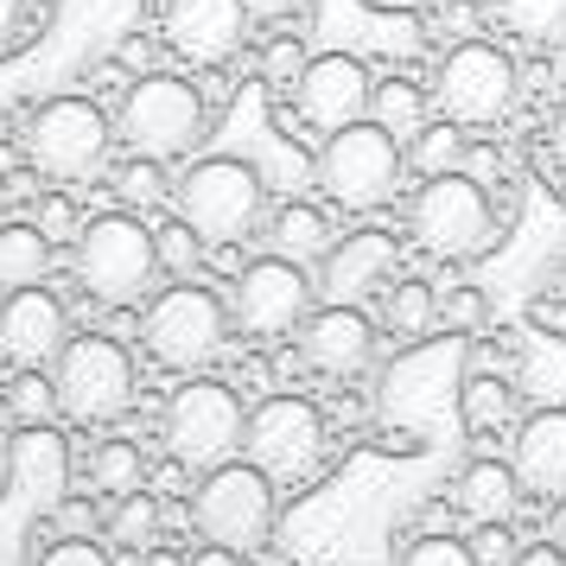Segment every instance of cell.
I'll return each mask as SVG.
<instances>
[{
  "mask_svg": "<svg viewBox=\"0 0 566 566\" xmlns=\"http://www.w3.org/2000/svg\"><path fill=\"white\" fill-rule=\"evenodd\" d=\"M401 223H408V242L420 255H439V261H471L484 255L503 217L490 205V191L464 172H446V179H420L401 205Z\"/></svg>",
  "mask_w": 566,
  "mask_h": 566,
  "instance_id": "4",
  "label": "cell"
},
{
  "mask_svg": "<svg viewBox=\"0 0 566 566\" xmlns=\"http://www.w3.org/2000/svg\"><path fill=\"white\" fill-rule=\"evenodd\" d=\"M20 27H27V0H0V52L20 39Z\"/></svg>",
  "mask_w": 566,
  "mask_h": 566,
  "instance_id": "43",
  "label": "cell"
},
{
  "mask_svg": "<svg viewBox=\"0 0 566 566\" xmlns=\"http://www.w3.org/2000/svg\"><path fill=\"white\" fill-rule=\"evenodd\" d=\"M274 478H261L249 459L223 464V471H210L198 478L191 490V528L205 535V547H230V554H255L274 541Z\"/></svg>",
  "mask_w": 566,
  "mask_h": 566,
  "instance_id": "10",
  "label": "cell"
},
{
  "mask_svg": "<svg viewBox=\"0 0 566 566\" xmlns=\"http://www.w3.org/2000/svg\"><path fill=\"white\" fill-rule=\"evenodd\" d=\"M7 408H13V420L20 427H45L57 413V388H52V376L45 369H32V376H13V388H7Z\"/></svg>",
  "mask_w": 566,
  "mask_h": 566,
  "instance_id": "33",
  "label": "cell"
},
{
  "mask_svg": "<svg viewBox=\"0 0 566 566\" xmlns=\"http://www.w3.org/2000/svg\"><path fill=\"white\" fill-rule=\"evenodd\" d=\"M134 357L128 344H115L103 332H83L64 344V357L52 363V388H57V413L77 427H115L134 408Z\"/></svg>",
  "mask_w": 566,
  "mask_h": 566,
  "instance_id": "9",
  "label": "cell"
},
{
  "mask_svg": "<svg viewBox=\"0 0 566 566\" xmlns=\"http://www.w3.org/2000/svg\"><path fill=\"white\" fill-rule=\"evenodd\" d=\"M242 459L255 464L274 484H306L318 459H325V413L312 408L306 395H274L249 413V439Z\"/></svg>",
  "mask_w": 566,
  "mask_h": 566,
  "instance_id": "12",
  "label": "cell"
},
{
  "mask_svg": "<svg viewBox=\"0 0 566 566\" xmlns=\"http://www.w3.org/2000/svg\"><path fill=\"white\" fill-rule=\"evenodd\" d=\"M159 528H166L159 496L134 490V496H122V503H115V515H108V547H122V554H154Z\"/></svg>",
  "mask_w": 566,
  "mask_h": 566,
  "instance_id": "30",
  "label": "cell"
},
{
  "mask_svg": "<svg viewBox=\"0 0 566 566\" xmlns=\"http://www.w3.org/2000/svg\"><path fill=\"white\" fill-rule=\"evenodd\" d=\"M510 566H566V554L554 547V541H528V547H522Z\"/></svg>",
  "mask_w": 566,
  "mask_h": 566,
  "instance_id": "44",
  "label": "cell"
},
{
  "mask_svg": "<svg viewBox=\"0 0 566 566\" xmlns=\"http://www.w3.org/2000/svg\"><path fill=\"white\" fill-rule=\"evenodd\" d=\"M452 503H459L471 522H510L515 503H522V484L503 459H471L452 484Z\"/></svg>",
  "mask_w": 566,
  "mask_h": 566,
  "instance_id": "22",
  "label": "cell"
},
{
  "mask_svg": "<svg viewBox=\"0 0 566 566\" xmlns=\"http://www.w3.org/2000/svg\"><path fill=\"white\" fill-rule=\"evenodd\" d=\"M395 566H478V560H471V547L459 535H420Z\"/></svg>",
  "mask_w": 566,
  "mask_h": 566,
  "instance_id": "35",
  "label": "cell"
},
{
  "mask_svg": "<svg viewBox=\"0 0 566 566\" xmlns=\"http://www.w3.org/2000/svg\"><path fill=\"white\" fill-rule=\"evenodd\" d=\"M108 147H115V122L90 96H52L32 108L27 122V166L39 179L83 185L108 172Z\"/></svg>",
  "mask_w": 566,
  "mask_h": 566,
  "instance_id": "6",
  "label": "cell"
},
{
  "mask_svg": "<svg viewBox=\"0 0 566 566\" xmlns=\"http://www.w3.org/2000/svg\"><path fill=\"white\" fill-rule=\"evenodd\" d=\"M439 318H446L452 332H484L490 325V300L478 293V286H459V293L439 300Z\"/></svg>",
  "mask_w": 566,
  "mask_h": 566,
  "instance_id": "36",
  "label": "cell"
},
{
  "mask_svg": "<svg viewBox=\"0 0 566 566\" xmlns=\"http://www.w3.org/2000/svg\"><path fill=\"white\" fill-rule=\"evenodd\" d=\"M427 103H433V90H420V83H408V77H388V83H376V96H369V122L388 128L395 140H413V134L433 122Z\"/></svg>",
  "mask_w": 566,
  "mask_h": 566,
  "instance_id": "26",
  "label": "cell"
},
{
  "mask_svg": "<svg viewBox=\"0 0 566 566\" xmlns=\"http://www.w3.org/2000/svg\"><path fill=\"white\" fill-rule=\"evenodd\" d=\"M39 230L52 235V242H64V235L77 242V235H83V223H77V210L64 205V198H45V217H39Z\"/></svg>",
  "mask_w": 566,
  "mask_h": 566,
  "instance_id": "39",
  "label": "cell"
},
{
  "mask_svg": "<svg viewBox=\"0 0 566 566\" xmlns=\"http://www.w3.org/2000/svg\"><path fill=\"white\" fill-rule=\"evenodd\" d=\"M547 77H554V90H566V39L547 52Z\"/></svg>",
  "mask_w": 566,
  "mask_h": 566,
  "instance_id": "48",
  "label": "cell"
},
{
  "mask_svg": "<svg viewBox=\"0 0 566 566\" xmlns=\"http://www.w3.org/2000/svg\"><path fill=\"white\" fill-rule=\"evenodd\" d=\"M0 484H7V446H0Z\"/></svg>",
  "mask_w": 566,
  "mask_h": 566,
  "instance_id": "52",
  "label": "cell"
},
{
  "mask_svg": "<svg viewBox=\"0 0 566 566\" xmlns=\"http://www.w3.org/2000/svg\"><path fill=\"white\" fill-rule=\"evenodd\" d=\"M154 242H159V274H172V281H191L198 274V261H205V235L191 230V223H159L154 230Z\"/></svg>",
  "mask_w": 566,
  "mask_h": 566,
  "instance_id": "32",
  "label": "cell"
},
{
  "mask_svg": "<svg viewBox=\"0 0 566 566\" xmlns=\"http://www.w3.org/2000/svg\"><path fill=\"white\" fill-rule=\"evenodd\" d=\"M64 344H71V312H64V300L52 286H27V293H13L0 306V357L13 363L20 376L52 369L64 357Z\"/></svg>",
  "mask_w": 566,
  "mask_h": 566,
  "instance_id": "17",
  "label": "cell"
},
{
  "mask_svg": "<svg viewBox=\"0 0 566 566\" xmlns=\"http://www.w3.org/2000/svg\"><path fill=\"white\" fill-rule=\"evenodd\" d=\"M242 7H249V20H255V27H281V20L300 13V0H242Z\"/></svg>",
  "mask_w": 566,
  "mask_h": 566,
  "instance_id": "40",
  "label": "cell"
},
{
  "mask_svg": "<svg viewBox=\"0 0 566 566\" xmlns=\"http://www.w3.org/2000/svg\"><path fill=\"white\" fill-rule=\"evenodd\" d=\"M235 318H230V300L223 293H210L198 281H179L166 286L147 318H140V350L159 363V369H172V376H205L210 363L223 357V344H230Z\"/></svg>",
  "mask_w": 566,
  "mask_h": 566,
  "instance_id": "3",
  "label": "cell"
},
{
  "mask_svg": "<svg viewBox=\"0 0 566 566\" xmlns=\"http://www.w3.org/2000/svg\"><path fill=\"white\" fill-rule=\"evenodd\" d=\"M446 27H452V45H459V39H478V7H471V0H452V7H446Z\"/></svg>",
  "mask_w": 566,
  "mask_h": 566,
  "instance_id": "42",
  "label": "cell"
},
{
  "mask_svg": "<svg viewBox=\"0 0 566 566\" xmlns=\"http://www.w3.org/2000/svg\"><path fill=\"white\" fill-rule=\"evenodd\" d=\"M490 13L503 20L515 45H541V52H554L566 39V0H490Z\"/></svg>",
  "mask_w": 566,
  "mask_h": 566,
  "instance_id": "25",
  "label": "cell"
},
{
  "mask_svg": "<svg viewBox=\"0 0 566 566\" xmlns=\"http://www.w3.org/2000/svg\"><path fill=\"white\" fill-rule=\"evenodd\" d=\"M57 522H64V535H96V515L83 510V503H64V510H57Z\"/></svg>",
  "mask_w": 566,
  "mask_h": 566,
  "instance_id": "46",
  "label": "cell"
},
{
  "mask_svg": "<svg viewBox=\"0 0 566 566\" xmlns=\"http://www.w3.org/2000/svg\"><path fill=\"white\" fill-rule=\"evenodd\" d=\"M210 128L205 96L185 77H134L122 108H115V140L128 147L134 159H185Z\"/></svg>",
  "mask_w": 566,
  "mask_h": 566,
  "instance_id": "7",
  "label": "cell"
},
{
  "mask_svg": "<svg viewBox=\"0 0 566 566\" xmlns=\"http://www.w3.org/2000/svg\"><path fill=\"white\" fill-rule=\"evenodd\" d=\"M39 566H115V560L103 554V541L96 535H64L57 547H45V560Z\"/></svg>",
  "mask_w": 566,
  "mask_h": 566,
  "instance_id": "37",
  "label": "cell"
},
{
  "mask_svg": "<svg viewBox=\"0 0 566 566\" xmlns=\"http://www.w3.org/2000/svg\"><path fill=\"white\" fill-rule=\"evenodd\" d=\"M332 217L318 205H306V198H293V205H281L274 217H268V249L281 261H300V268H318V261L332 255Z\"/></svg>",
  "mask_w": 566,
  "mask_h": 566,
  "instance_id": "20",
  "label": "cell"
},
{
  "mask_svg": "<svg viewBox=\"0 0 566 566\" xmlns=\"http://www.w3.org/2000/svg\"><path fill=\"white\" fill-rule=\"evenodd\" d=\"M71 274H77V286L96 306H134L159 281V242L134 210L90 217L83 235L71 242Z\"/></svg>",
  "mask_w": 566,
  "mask_h": 566,
  "instance_id": "2",
  "label": "cell"
},
{
  "mask_svg": "<svg viewBox=\"0 0 566 566\" xmlns=\"http://www.w3.org/2000/svg\"><path fill=\"white\" fill-rule=\"evenodd\" d=\"M439 325V293L427 281H388L382 293V332L388 337H427Z\"/></svg>",
  "mask_w": 566,
  "mask_h": 566,
  "instance_id": "29",
  "label": "cell"
},
{
  "mask_svg": "<svg viewBox=\"0 0 566 566\" xmlns=\"http://www.w3.org/2000/svg\"><path fill=\"white\" fill-rule=\"evenodd\" d=\"M172 205H179V223H191L205 235V249H230V242H249L261 230L268 185H261V172L249 159L205 154L172 179Z\"/></svg>",
  "mask_w": 566,
  "mask_h": 566,
  "instance_id": "1",
  "label": "cell"
},
{
  "mask_svg": "<svg viewBox=\"0 0 566 566\" xmlns=\"http://www.w3.org/2000/svg\"><path fill=\"white\" fill-rule=\"evenodd\" d=\"M547 159L560 166V179H566V103L554 108V122H547Z\"/></svg>",
  "mask_w": 566,
  "mask_h": 566,
  "instance_id": "45",
  "label": "cell"
},
{
  "mask_svg": "<svg viewBox=\"0 0 566 566\" xmlns=\"http://www.w3.org/2000/svg\"><path fill=\"white\" fill-rule=\"evenodd\" d=\"M147 484V452L134 446V439H103L96 452H90V490L96 496H134V490Z\"/></svg>",
  "mask_w": 566,
  "mask_h": 566,
  "instance_id": "28",
  "label": "cell"
},
{
  "mask_svg": "<svg viewBox=\"0 0 566 566\" xmlns=\"http://www.w3.org/2000/svg\"><path fill=\"white\" fill-rule=\"evenodd\" d=\"M147 566H185V560H179V554H159V547H154V554H147Z\"/></svg>",
  "mask_w": 566,
  "mask_h": 566,
  "instance_id": "51",
  "label": "cell"
},
{
  "mask_svg": "<svg viewBox=\"0 0 566 566\" xmlns=\"http://www.w3.org/2000/svg\"><path fill=\"white\" fill-rule=\"evenodd\" d=\"M388 7H420V13H427V7H439V13H446L452 0H388Z\"/></svg>",
  "mask_w": 566,
  "mask_h": 566,
  "instance_id": "50",
  "label": "cell"
},
{
  "mask_svg": "<svg viewBox=\"0 0 566 566\" xmlns=\"http://www.w3.org/2000/svg\"><path fill=\"white\" fill-rule=\"evenodd\" d=\"M57 261V242L39 223H0V286L7 293H27V286H45Z\"/></svg>",
  "mask_w": 566,
  "mask_h": 566,
  "instance_id": "23",
  "label": "cell"
},
{
  "mask_svg": "<svg viewBox=\"0 0 566 566\" xmlns=\"http://www.w3.org/2000/svg\"><path fill=\"white\" fill-rule=\"evenodd\" d=\"M185 566H242V554H230V547H198V554H185Z\"/></svg>",
  "mask_w": 566,
  "mask_h": 566,
  "instance_id": "47",
  "label": "cell"
},
{
  "mask_svg": "<svg viewBox=\"0 0 566 566\" xmlns=\"http://www.w3.org/2000/svg\"><path fill=\"white\" fill-rule=\"evenodd\" d=\"M115 198H122V210H159L172 205V179L159 159H128V166H115Z\"/></svg>",
  "mask_w": 566,
  "mask_h": 566,
  "instance_id": "31",
  "label": "cell"
},
{
  "mask_svg": "<svg viewBox=\"0 0 566 566\" xmlns=\"http://www.w3.org/2000/svg\"><path fill=\"white\" fill-rule=\"evenodd\" d=\"M464 547H471V560H478V566H510L515 554H522V547H515V528H510V522H471Z\"/></svg>",
  "mask_w": 566,
  "mask_h": 566,
  "instance_id": "34",
  "label": "cell"
},
{
  "mask_svg": "<svg viewBox=\"0 0 566 566\" xmlns=\"http://www.w3.org/2000/svg\"><path fill=\"white\" fill-rule=\"evenodd\" d=\"M401 166H408L401 140L388 128H376V122H357V128H344V134H325L312 179H318V191H325L332 205L376 210L401 191Z\"/></svg>",
  "mask_w": 566,
  "mask_h": 566,
  "instance_id": "11",
  "label": "cell"
},
{
  "mask_svg": "<svg viewBox=\"0 0 566 566\" xmlns=\"http://www.w3.org/2000/svg\"><path fill=\"white\" fill-rule=\"evenodd\" d=\"M510 471L522 496L566 510V408H528L510 433Z\"/></svg>",
  "mask_w": 566,
  "mask_h": 566,
  "instance_id": "18",
  "label": "cell"
},
{
  "mask_svg": "<svg viewBox=\"0 0 566 566\" xmlns=\"http://www.w3.org/2000/svg\"><path fill=\"white\" fill-rule=\"evenodd\" d=\"M395 235L388 230H350L332 242V255L312 268V286L325 306H363V300H382L388 281H395Z\"/></svg>",
  "mask_w": 566,
  "mask_h": 566,
  "instance_id": "16",
  "label": "cell"
},
{
  "mask_svg": "<svg viewBox=\"0 0 566 566\" xmlns=\"http://www.w3.org/2000/svg\"><path fill=\"white\" fill-rule=\"evenodd\" d=\"M376 337H382V325L363 306H318L306 325H300V357H306V369H318V376L350 382V376H363V369L376 363Z\"/></svg>",
  "mask_w": 566,
  "mask_h": 566,
  "instance_id": "19",
  "label": "cell"
},
{
  "mask_svg": "<svg viewBox=\"0 0 566 566\" xmlns=\"http://www.w3.org/2000/svg\"><path fill=\"white\" fill-rule=\"evenodd\" d=\"M261 71H268V83H286V90H293L300 71H306V45H300V39H274L268 57H261Z\"/></svg>",
  "mask_w": 566,
  "mask_h": 566,
  "instance_id": "38",
  "label": "cell"
},
{
  "mask_svg": "<svg viewBox=\"0 0 566 566\" xmlns=\"http://www.w3.org/2000/svg\"><path fill=\"white\" fill-rule=\"evenodd\" d=\"M312 300H318V286H312V274L300 268V261H281V255H261L249 261L242 274H235L230 286V318L242 337H286L300 332L312 312Z\"/></svg>",
  "mask_w": 566,
  "mask_h": 566,
  "instance_id": "13",
  "label": "cell"
},
{
  "mask_svg": "<svg viewBox=\"0 0 566 566\" xmlns=\"http://www.w3.org/2000/svg\"><path fill=\"white\" fill-rule=\"evenodd\" d=\"M159 439H166V452H172V464H179V471H191V478H210V471H223V464L242 459L249 413H242V401H235V388L191 376V382H185L172 401H166Z\"/></svg>",
  "mask_w": 566,
  "mask_h": 566,
  "instance_id": "5",
  "label": "cell"
},
{
  "mask_svg": "<svg viewBox=\"0 0 566 566\" xmlns=\"http://www.w3.org/2000/svg\"><path fill=\"white\" fill-rule=\"evenodd\" d=\"M408 166L420 172V179H446V172H464V154H471V140H464L459 122H446V115H433L427 128L413 134L408 147Z\"/></svg>",
  "mask_w": 566,
  "mask_h": 566,
  "instance_id": "27",
  "label": "cell"
},
{
  "mask_svg": "<svg viewBox=\"0 0 566 566\" xmlns=\"http://www.w3.org/2000/svg\"><path fill=\"white\" fill-rule=\"evenodd\" d=\"M249 7L242 0H166V13H159V32H166V45L191 64V71H217V64H230L242 52V39H249Z\"/></svg>",
  "mask_w": 566,
  "mask_h": 566,
  "instance_id": "15",
  "label": "cell"
},
{
  "mask_svg": "<svg viewBox=\"0 0 566 566\" xmlns=\"http://www.w3.org/2000/svg\"><path fill=\"white\" fill-rule=\"evenodd\" d=\"M522 395H515L510 376H490V369H471L459 382V420L471 439H490V433H515V420H522Z\"/></svg>",
  "mask_w": 566,
  "mask_h": 566,
  "instance_id": "21",
  "label": "cell"
},
{
  "mask_svg": "<svg viewBox=\"0 0 566 566\" xmlns=\"http://www.w3.org/2000/svg\"><path fill=\"white\" fill-rule=\"evenodd\" d=\"M515 395L528 408H566V337H528L515 363Z\"/></svg>",
  "mask_w": 566,
  "mask_h": 566,
  "instance_id": "24",
  "label": "cell"
},
{
  "mask_svg": "<svg viewBox=\"0 0 566 566\" xmlns=\"http://www.w3.org/2000/svg\"><path fill=\"white\" fill-rule=\"evenodd\" d=\"M547 300H560L566 306V261H554V274H547Z\"/></svg>",
  "mask_w": 566,
  "mask_h": 566,
  "instance_id": "49",
  "label": "cell"
},
{
  "mask_svg": "<svg viewBox=\"0 0 566 566\" xmlns=\"http://www.w3.org/2000/svg\"><path fill=\"white\" fill-rule=\"evenodd\" d=\"M496 172H503L496 147H471V154H464V179H478L484 191H490V179H496Z\"/></svg>",
  "mask_w": 566,
  "mask_h": 566,
  "instance_id": "41",
  "label": "cell"
},
{
  "mask_svg": "<svg viewBox=\"0 0 566 566\" xmlns=\"http://www.w3.org/2000/svg\"><path fill=\"white\" fill-rule=\"evenodd\" d=\"M522 103V71L503 45L490 39H459L433 71V108L459 128H496Z\"/></svg>",
  "mask_w": 566,
  "mask_h": 566,
  "instance_id": "8",
  "label": "cell"
},
{
  "mask_svg": "<svg viewBox=\"0 0 566 566\" xmlns=\"http://www.w3.org/2000/svg\"><path fill=\"white\" fill-rule=\"evenodd\" d=\"M369 96H376V77H369V64L350 52H318L306 57V71L293 83V108H300V122L318 134H344L369 122Z\"/></svg>",
  "mask_w": 566,
  "mask_h": 566,
  "instance_id": "14",
  "label": "cell"
}]
</instances>
